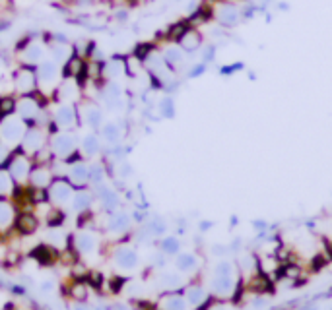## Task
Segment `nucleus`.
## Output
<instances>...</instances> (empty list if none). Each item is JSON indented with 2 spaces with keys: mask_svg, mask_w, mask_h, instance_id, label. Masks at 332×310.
<instances>
[{
  "mask_svg": "<svg viewBox=\"0 0 332 310\" xmlns=\"http://www.w3.org/2000/svg\"><path fill=\"white\" fill-rule=\"evenodd\" d=\"M33 157L28 155L21 147L18 149H12V157L8 165H6V171L10 173L12 180L16 184H28V178H30V173L33 169Z\"/></svg>",
  "mask_w": 332,
  "mask_h": 310,
  "instance_id": "nucleus-1",
  "label": "nucleus"
},
{
  "mask_svg": "<svg viewBox=\"0 0 332 310\" xmlns=\"http://www.w3.org/2000/svg\"><path fill=\"white\" fill-rule=\"evenodd\" d=\"M28 122L18 118H4L0 120V142L4 145H18L21 144L26 130H28Z\"/></svg>",
  "mask_w": 332,
  "mask_h": 310,
  "instance_id": "nucleus-2",
  "label": "nucleus"
},
{
  "mask_svg": "<svg viewBox=\"0 0 332 310\" xmlns=\"http://www.w3.org/2000/svg\"><path fill=\"white\" fill-rule=\"evenodd\" d=\"M35 76H37V86H39L41 91L55 89V87L59 86V77H60L59 64L55 60H43L35 68Z\"/></svg>",
  "mask_w": 332,
  "mask_h": 310,
  "instance_id": "nucleus-3",
  "label": "nucleus"
},
{
  "mask_svg": "<svg viewBox=\"0 0 332 310\" xmlns=\"http://www.w3.org/2000/svg\"><path fill=\"white\" fill-rule=\"evenodd\" d=\"M49 147L57 159L64 161V159H68L74 151H78V149H76V136L70 134V132H57V134L51 138Z\"/></svg>",
  "mask_w": 332,
  "mask_h": 310,
  "instance_id": "nucleus-4",
  "label": "nucleus"
},
{
  "mask_svg": "<svg viewBox=\"0 0 332 310\" xmlns=\"http://www.w3.org/2000/svg\"><path fill=\"white\" fill-rule=\"evenodd\" d=\"M35 68L37 66H26L21 64L20 70L14 72V87L20 95H30L35 89H39L37 86V76H35Z\"/></svg>",
  "mask_w": 332,
  "mask_h": 310,
  "instance_id": "nucleus-5",
  "label": "nucleus"
},
{
  "mask_svg": "<svg viewBox=\"0 0 332 310\" xmlns=\"http://www.w3.org/2000/svg\"><path fill=\"white\" fill-rule=\"evenodd\" d=\"M49 200L57 208H60V205H64V203H70V200H72V196H74V186H72V183H70L66 176H57L55 180H53V184H51L49 188Z\"/></svg>",
  "mask_w": 332,
  "mask_h": 310,
  "instance_id": "nucleus-6",
  "label": "nucleus"
},
{
  "mask_svg": "<svg viewBox=\"0 0 332 310\" xmlns=\"http://www.w3.org/2000/svg\"><path fill=\"white\" fill-rule=\"evenodd\" d=\"M45 140H47V130H43L39 124H30L28 130H26V136L21 140L20 147L28 155L33 157L39 149L45 147Z\"/></svg>",
  "mask_w": 332,
  "mask_h": 310,
  "instance_id": "nucleus-7",
  "label": "nucleus"
},
{
  "mask_svg": "<svg viewBox=\"0 0 332 310\" xmlns=\"http://www.w3.org/2000/svg\"><path fill=\"white\" fill-rule=\"evenodd\" d=\"M51 120L57 124L59 130H70L78 122V107L74 103H59Z\"/></svg>",
  "mask_w": 332,
  "mask_h": 310,
  "instance_id": "nucleus-8",
  "label": "nucleus"
},
{
  "mask_svg": "<svg viewBox=\"0 0 332 310\" xmlns=\"http://www.w3.org/2000/svg\"><path fill=\"white\" fill-rule=\"evenodd\" d=\"M43 111L45 109L31 95H21L18 99V111H16V115L20 116L21 120H26L28 124H39V118L43 116Z\"/></svg>",
  "mask_w": 332,
  "mask_h": 310,
  "instance_id": "nucleus-9",
  "label": "nucleus"
},
{
  "mask_svg": "<svg viewBox=\"0 0 332 310\" xmlns=\"http://www.w3.org/2000/svg\"><path fill=\"white\" fill-rule=\"evenodd\" d=\"M57 178V174L53 173V167L51 165H33L30 173V178H28V184L33 186V188H49L53 180Z\"/></svg>",
  "mask_w": 332,
  "mask_h": 310,
  "instance_id": "nucleus-10",
  "label": "nucleus"
},
{
  "mask_svg": "<svg viewBox=\"0 0 332 310\" xmlns=\"http://www.w3.org/2000/svg\"><path fill=\"white\" fill-rule=\"evenodd\" d=\"M39 229V217L33 212H18L14 221V231L21 237H30Z\"/></svg>",
  "mask_w": 332,
  "mask_h": 310,
  "instance_id": "nucleus-11",
  "label": "nucleus"
},
{
  "mask_svg": "<svg viewBox=\"0 0 332 310\" xmlns=\"http://www.w3.org/2000/svg\"><path fill=\"white\" fill-rule=\"evenodd\" d=\"M88 176H89V165L84 161H76V163H70L66 169V178H68L72 186L80 190V188H88Z\"/></svg>",
  "mask_w": 332,
  "mask_h": 310,
  "instance_id": "nucleus-12",
  "label": "nucleus"
},
{
  "mask_svg": "<svg viewBox=\"0 0 332 310\" xmlns=\"http://www.w3.org/2000/svg\"><path fill=\"white\" fill-rule=\"evenodd\" d=\"M16 215H18V208L14 205V202L6 196H0V232L6 235L10 229H14Z\"/></svg>",
  "mask_w": 332,
  "mask_h": 310,
  "instance_id": "nucleus-13",
  "label": "nucleus"
},
{
  "mask_svg": "<svg viewBox=\"0 0 332 310\" xmlns=\"http://www.w3.org/2000/svg\"><path fill=\"white\" fill-rule=\"evenodd\" d=\"M93 194L98 196V200L101 202L103 210H105L107 213H113L118 208V205H121V198H118V194L115 192L113 188H109L107 184H99V186H93Z\"/></svg>",
  "mask_w": 332,
  "mask_h": 310,
  "instance_id": "nucleus-14",
  "label": "nucleus"
},
{
  "mask_svg": "<svg viewBox=\"0 0 332 310\" xmlns=\"http://www.w3.org/2000/svg\"><path fill=\"white\" fill-rule=\"evenodd\" d=\"M30 258L37 262L39 266H53L60 258V250H57L55 246H51L49 242L47 244H37L30 252Z\"/></svg>",
  "mask_w": 332,
  "mask_h": 310,
  "instance_id": "nucleus-15",
  "label": "nucleus"
},
{
  "mask_svg": "<svg viewBox=\"0 0 332 310\" xmlns=\"http://www.w3.org/2000/svg\"><path fill=\"white\" fill-rule=\"evenodd\" d=\"M82 118H84V122H86L93 132L101 130V126L105 124L103 111H101L98 105H91V103L84 105V109H82Z\"/></svg>",
  "mask_w": 332,
  "mask_h": 310,
  "instance_id": "nucleus-16",
  "label": "nucleus"
},
{
  "mask_svg": "<svg viewBox=\"0 0 332 310\" xmlns=\"http://www.w3.org/2000/svg\"><path fill=\"white\" fill-rule=\"evenodd\" d=\"M21 55V64L26 66H37L39 62H43V57H45V47L41 43H31L28 48H23L20 53Z\"/></svg>",
  "mask_w": 332,
  "mask_h": 310,
  "instance_id": "nucleus-17",
  "label": "nucleus"
},
{
  "mask_svg": "<svg viewBox=\"0 0 332 310\" xmlns=\"http://www.w3.org/2000/svg\"><path fill=\"white\" fill-rule=\"evenodd\" d=\"M115 264L123 270H134L138 264V254L128 246H121L115 250Z\"/></svg>",
  "mask_w": 332,
  "mask_h": 310,
  "instance_id": "nucleus-18",
  "label": "nucleus"
},
{
  "mask_svg": "<svg viewBox=\"0 0 332 310\" xmlns=\"http://www.w3.org/2000/svg\"><path fill=\"white\" fill-rule=\"evenodd\" d=\"M93 196H96V194L86 190V188L74 190V196H72V200H70L72 210H74L76 213L88 212L89 208H91V203H93Z\"/></svg>",
  "mask_w": 332,
  "mask_h": 310,
  "instance_id": "nucleus-19",
  "label": "nucleus"
},
{
  "mask_svg": "<svg viewBox=\"0 0 332 310\" xmlns=\"http://www.w3.org/2000/svg\"><path fill=\"white\" fill-rule=\"evenodd\" d=\"M72 244H74V248H76L80 254H91V252L98 248L96 237H93L91 232H86V231L74 235V237H72Z\"/></svg>",
  "mask_w": 332,
  "mask_h": 310,
  "instance_id": "nucleus-20",
  "label": "nucleus"
},
{
  "mask_svg": "<svg viewBox=\"0 0 332 310\" xmlns=\"http://www.w3.org/2000/svg\"><path fill=\"white\" fill-rule=\"evenodd\" d=\"M200 45H202V37H200V33L193 28L186 29L185 35L179 39V47L183 48L185 53H195V50L200 48Z\"/></svg>",
  "mask_w": 332,
  "mask_h": 310,
  "instance_id": "nucleus-21",
  "label": "nucleus"
},
{
  "mask_svg": "<svg viewBox=\"0 0 332 310\" xmlns=\"http://www.w3.org/2000/svg\"><path fill=\"white\" fill-rule=\"evenodd\" d=\"M241 18V10H237L231 4H224L222 8L218 10V21L225 25V28H233L235 23Z\"/></svg>",
  "mask_w": 332,
  "mask_h": 310,
  "instance_id": "nucleus-22",
  "label": "nucleus"
},
{
  "mask_svg": "<svg viewBox=\"0 0 332 310\" xmlns=\"http://www.w3.org/2000/svg\"><path fill=\"white\" fill-rule=\"evenodd\" d=\"M99 134H101V140H103L105 144L118 145L121 138H123V130H121V126H118L117 122H105V124L101 126Z\"/></svg>",
  "mask_w": 332,
  "mask_h": 310,
  "instance_id": "nucleus-23",
  "label": "nucleus"
},
{
  "mask_svg": "<svg viewBox=\"0 0 332 310\" xmlns=\"http://www.w3.org/2000/svg\"><path fill=\"white\" fill-rule=\"evenodd\" d=\"M80 151L86 157H96L101 153V140L98 134H86L82 138V144H80Z\"/></svg>",
  "mask_w": 332,
  "mask_h": 310,
  "instance_id": "nucleus-24",
  "label": "nucleus"
},
{
  "mask_svg": "<svg viewBox=\"0 0 332 310\" xmlns=\"http://www.w3.org/2000/svg\"><path fill=\"white\" fill-rule=\"evenodd\" d=\"M68 295L76 302H86L89 295V285L84 279H74L68 287Z\"/></svg>",
  "mask_w": 332,
  "mask_h": 310,
  "instance_id": "nucleus-25",
  "label": "nucleus"
},
{
  "mask_svg": "<svg viewBox=\"0 0 332 310\" xmlns=\"http://www.w3.org/2000/svg\"><path fill=\"white\" fill-rule=\"evenodd\" d=\"M107 227L111 229V231H115V232L128 231V227H130V215H128V213H125V212L111 213Z\"/></svg>",
  "mask_w": 332,
  "mask_h": 310,
  "instance_id": "nucleus-26",
  "label": "nucleus"
},
{
  "mask_svg": "<svg viewBox=\"0 0 332 310\" xmlns=\"http://www.w3.org/2000/svg\"><path fill=\"white\" fill-rule=\"evenodd\" d=\"M18 111V97L14 95H2L0 97V120L10 118Z\"/></svg>",
  "mask_w": 332,
  "mask_h": 310,
  "instance_id": "nucleus-27",
  "label": "nucleus"
},
{
  "mask_svg": "<svg viewBox=\"0 0 332 310\" xmlns=\"http://www.w3.org/2000/svg\"><path fill=\"white\" fill-rule=\"evenodd\" d=\"M105 178H107V169L103 163H91L89 165V176L88 183L91 186H99V184H105Z\"/></svg>",
  "mask_w": 332,
  "mask_h": 310,
  "instance_id": "nucleus-28",
  "label": "nucleus"
},
{
  "mask_svg": "<svg viewBox=\"0 0 332 310\" xmlns=\"http://www.w3.org/2000/svg\"><path fill=\"white\" fill-rule=\"evenodd\" d=\"M163 60H165V64L169 70H175L183 60H185V57H183V48L181 47H169L163 50Z\"/></svg>",
  "mask_w": 332,
  "mask_h": 310,
  "instance_id": "nucleus-29",
  "label": "nucleus"
},
{
  "mask_svg": "<svg viewBox=\"0 0 332 310\" xmlns=\"http://www.w3.org/2000/svg\"><path fill=\"white\" fill-rule=\"evenodd\" d=\"M64 221H66V213L62 212L60 208H53V210L47 212V215H45V223H47L49 229H60Z\"/></svg>",
  "mask_w": 332,
  "mask_h": 310,
  "instance_id": "nucleus-30",
  "label": "nucleus"
},
{
  "mask_svg": "<svg viewBox=\"0 0 332 310\" xmlns=\"http://www.w3.org/2000/svg\"><path fill=\"white\" fill-rule=\"evenodd\" d=\"M233 279L231 275H218L214 281V291L218 295H229L233 291Z\"/></svg>",
  "mask_w": 332,
  "mask_h": 310,
  "instance_id": "nucleus-31",
  "label": "nucleus"
},
{
  "mask_svg": "<svg viewBox=\"0 0 332 310\" xmlns=\"http://www.w3.org/2000/svg\"><path fill=\"white\" fill-rule=\"evenodd\" d=\"M14 186H16V183L12 180L10 173L6 171V169H0V196H10L12 190H14Z\"/></svg>",
  "mask_w": 332,
  "mask_h": 310,
  "instance_id": "nucleus-32",
  "label": "nucleus"
},
{
  "mask_svg": "<svg viewBox=\"0 0 332 310\" xmlns=\"http://www.w3.org/2000/svg\"><path fill=\"white\" fill-rule=\"evenodd\" d=\"M157 111H159V115L163 116V118H173L175 116V103H173V97H163L161 101H159V105H157Z\"/></svg>",
  "mask_w": 332,
  "mask_h": 310,
  "instance_id": "nucleus-33",
  "label": "nucleus"
},
{
  "mask_svg": "<svg viewBox=\"0 0 332 310\" xmlns=\"http://www.w3.org/2000/svg\"><path fill=\"white\" fill-rule=\"evenodd\" d=\"M163 310H186V300L179 295H169L163 300Z\"/></svg>",
  "mask_w": 332,
  "mask_h": 310,
  "instance_id": "nucleus-34",
  "label": "nucleus"
},
{
  "mask_svg": "<svg viewBox=\"0 0 332 310\" xmlns=\"http://www.w3.org/2000/svg\"><path fill=\"white\" fill-rule=\"evenodd\" d=\"M177 270H181V271H191V270H195V266H196V258L193 256V254H181L179 258H177Z\"/></svg>",
  "mask_w": 332,
  "mask_h": 310,
  "instance_id": "nucleus-35",
  "label": "nucleus"
},
{
  "mask_svg": "<svg viewBox=\"0 0 332 310\" xmlns=\"http://www.w3.org/2000/svg\"><path fill=\"white\" fill-rule=\"evenodd\" d=\"M204 299H206V293L202 287H191V289L186 291V300H188L193 306H198Z\"/></svg>",
  "mask_w": 332,
  "mask_h": 310,
  "instance_id": "nucleus-36",
  "label": "nucleus"
},
{
  "mask_svg": "<svg viewBox=\"0 0 332 310\" xmlns=\"http://www.w3.org/2000/svg\"><path fill=\"white\" fill-rule=\"evenodd\" d=\"M146 229L150 231V235H152V237L163 235V232H165V221H163L161 217H154V219L146 225Z\"/></svg>",
  "mask_w": 332,
  "mask_h": 310,
  "instance_id": "nucleus-37",
  "label": "nucleus"
},
{
  "mask_svg": "<svg viewBox=\"0 0 332 310\" xmlns=\"http://www.w3.org/2000/svg\"><path fill=\"white\" fill-rule=\"evenodd\" d=\"M161 252L163 254H177L179 252V241L175 237H167L161 241Z\"/></svg>",
  "mask_w": 332,
  "mask_h": 310,
  "instance_id": "nucleus-38",
  "label": "nucleus"
},
{
  "mask_svg": "<svg viewBox=\"0 0 332 310\" xmlns=\"http://www.w3.org/2000/svg\"><path fill=\"white\" fill-rule=\"evenodd\" d=\"M12 157V149H8L6 145L0 144V169H6V165Z\"/></svg>",
  "mask_w": 332,
  "mask_h": 310,
  "instance_id": "nucleus-39",
  "label": "nucleus"
},
{
  "mask_svg": "<svg viewBox=\"0 0 332 310\" xmlns=\"http://www.w3.org/2000/svg\"><path fill=\"white\" fill-rule=\"evenodd\" d=\"M239 70H243V62H235V64H229V66H222L220 68V74L222 76H231V74L239 72Z\"/></svg>",
  "mask_w": 332,
  "mask_h": 310,
  "instance_id": "nucleus-40",
  "label": "nucleus"
},
{
  "mask_svg": "<svg viewBox=\"0 0 332 310\" xmlns=\"http://www.w3.org/2000/svg\"><path fill=\"white\" fill-rule=\"evenodd\" d=\"M214 58H216V45H212V43H210L208 47H204V53H202V62H206V64H208V62H212Z\"/></svg>",
  "mask_w": 332,
  "mask_h": 310,
  "instance_id": "nucleus-41",
  "label": "nucleus"
},
{
  "mask_svg": "<svg viewBox=\"0 0 332 310\" xmlns=\"http://www.w3.org/2000/svg\"><path fill=\"white\" fill-rule=\"evenodd\" d=\"M117 169H118V174H121L123 178H127V176H130V174H132V167H130V163H127L125 159H123V161H118Z\"/></svg>",
  "mask_w": 332,
  "mask_h": 310,
  "instance_id": "nucleus-42",
  "label": "nucleus"
},
{
  "mask_svg": "<svg viewBox=\"0 0 332 310\" xmlns=\"http://www.w3.org/2000/svg\"><path fill=\"white\" fill-rule=\"evenodd\" d=\"M231 271H233V268H231L229 262H220V264L216 266V273H218V275H231Z\"/></svg>",
  "mask_w": 332,
  "mask_h": 310,
  "instance_id": "nucleus-43",
  "label": "nucleus"
},
{
  "mask_svg": "<svg viewBox=\"0 0 332 310\" xmlns=\"http://www.w3.org/2000/svg\"><path fill=\"white\" fill-rule=\"evenodd\" d=\"M206 68H208V64H206V62L196 64V66H193L191 70H188V77H200L206 72Z\"/></svg>",
  "mask_w": 332,
  "mask_h": 310,
  "instance_id": "nucleus-44",
  "label": "nucleus"
},
{
  "mask_svg": "<svg viewBox=\"0 0 332 310\" xmlns=\"http://www.w3.org/2000/svg\"><path fill=\"white\" fill-rule=\"evenodd\" d=\"M256 6L254 4H249V6H245L243 10H241V18H245V19H249V18H253L254 14H256Z\"/></svg>",
  "mask_w": 332,
  "mask_h": 310,
  "instance_id": "nucleus-45",
  "label": "nucleus"
},
{
  "mask_svg": "<svg viewBox=\"0 0 332 310\" xmlns=\"http://www.w3.org/2000/svg\"><path fill=\"white\" fill-rule=\"evenodd\" d=\"M123 285H125L123 277H113L111 279V293H118V291L123 289Z\"/></svg>",
  "mask_w": 332,
  "mask_h": 310,
  "instance_id": "nucleus-46",
  "label": "nucleus"
},
{
  "mask_svg": "<svg viewBox=\"0 0 332 310\" xmlns=\"http://www.w3.org/2000/svg\"><path fill=\"white\" fill-rule=\"evenodd\" d=\"M163 285L165 287H177L179 285V277L177 275H163Z\"/></svg>",
  "mask_w": 332,
  "mask_h": 310,
  "instance_id": "nucleus-47",
  "label": "nucleus"
},
{
  "mask_svg": "<svg viewBox=\"0 0 332 310\" xmlns=\"http://www.w3.org/2000/svg\"><path fill=\"white\" fill-rule=\"evenodd\" d=\"M39 287H41V291H43V293H51V291H53V287H55V283H53V281H43Z\"/></svg>",
  "mask_w": 332,
  "mask_h": 310,
  "instance_id": "nucleus-48",
  "label": "nucleus"
},
{
  "mask_svg": "<svg viewBox=\"0 0 332 310\" xmlns=\"http://www.w3.org/2000/svg\"><path fill=\"white\" fill-rule=\"evenodd\" d=\"M10 291L16 293V295H20V297H26V287H21V285H12Z\"/></svg>",
  "mask_w": 332,
  "mask_h": 310,
  "instance_id": "nucleus-49",
  "label": "nucleus"
},
{
  "mask_svg": "<svg viewBox=\"0 0 332 310\" xmlns=\"http://www.w3.org/2000/svg\"><path fill=\"white\" fill-rule=\"evenodd\" d=\"M115 16H117V19L118 21H127V18H128V12L127 10H118L117 14H115Z\"/></svg>",
  "mask_w": 332,
  "mask_h": 310,
  "instance_id": "nucleus-50",
  "label": "nucleus"
},
{
  "mask_svg": "<svg viewBox=\"0 0 332 310\" xmlns=\"http://www.w3.org/2000/svg\"><path fill=\"white\" fill-rule=\"evenodd\" d=\"M74 310H91V308H88V306H84V302H76V306H74Z\"/></svg>",
  "mask_w": 332,
  "mask_h": 310,
  "instance_id": "nucleus-51",
  "label": "nucleus"
},
{
  "mask_svg": "<svg viewBox=\"0 0 332 310\" xmlns=\"http://www.w3.org/2000/svg\"><path fill=\"white\" fill-rule=\"evenodd\" d=\"M4 310H18V306H16L14 302H6V306H4Z\"/></svg>",
  "mask_w": 332,
  "mask_h": 310,
  "instance_id": "nucleus-52",
  "label": "nucleus"
},
{
  "mask_svg": "<svg viewBox=\"0 0 332 310\" xmlns=\"http://www.w3.org/2000/svg\"><path fill=\"white\" fill-rule=\"evenodd\" d=\"M210 225H212V223H202V225H200V229H202V231H206V229H210Z\"/></svg>",
  "mask_w": 332,
  "mask_h": 310,
  "instance_id": "nucleus-53",
  "label": "nucleus"
},
{
  "mask_svg": "<svg viewBox=\"0 0 332 310\" xmlns=\"http://www.w3.org/2000/svg\"><path fill=\"white\" fill-rule=\"evenodd\" d=\"M288 8H290V6H288L286 2H280V10H288Z\"/></svg>",
  "mask_w": 332,
  "mask_h": 310,
  "instance_id": "nucleus-54",
  "label": "nucleus"
}]
</instances>
